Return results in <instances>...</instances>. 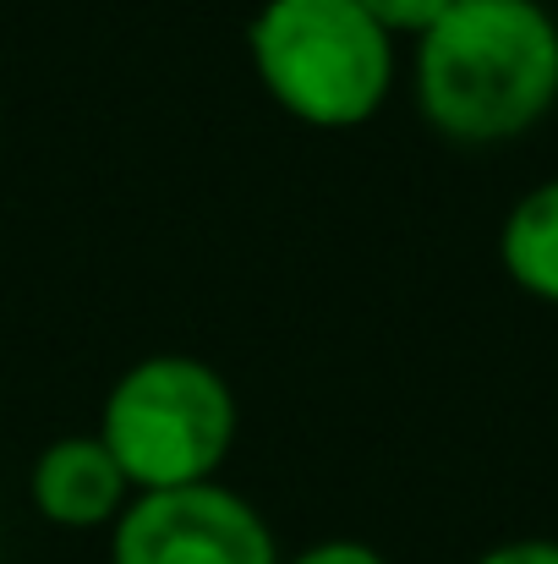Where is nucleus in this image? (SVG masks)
Listing matches in <instances>:
<instances>
[{
  "mask_svg": "<svg viewBox=\"0 0 558 564\" xmlns=\"http://www.w3.org/2000/svg\"><path fill=\"white\" fill-rule=\"evenodd\" d=\"M285 564H394L383 549H372L362 538H324V543H313V549H302V554H291Z\"/></svg>",
  "mask_w": 558,
  "mask_h": 564,
  "instance_id": "6e6552de",
  "label": "nucleus"
},
{
  "mask_svg": "<svg viewBox=\"0 0 558 564\" xmlns=\"http://www.w3.org/2000/svg\"><path fill=\"white\" fill-rule=\"evenodd\" d=\"M416 116L460 149H499L558 105V28L548 0H455L411 39Z\"/></svg>",
  "mask_w": 558,
  "mask_h": 564,
  "instance_id": "f257e3e1",
  "label": "nucleus"
},
{
  "mask_svg": "<svg viewBox=\"0 0 558 564\" xmlns=\"http://www.w3.org/2000/svg\"><path fill=\"white\" fill-rule=\"evenodd\" d=\"M499 263L532 302L558 307V176L515 197L499 225Z\"/></svg>",
  "mask_w": 558,
  "mask_h": 564,
  "instance_id": "423d86ee",
  "label": "nucleus"
},
{
  "mask_svg": "<svg viewBox=\"0 0 558 564\" xmlns=\"http://www.w3.org/2000/svg\"><path fill=\"white\" fill-rule=\"evenodd\" d=\"M241 405L230 378L203 357L154 351L110 383L99 405V438L121 460L138 494L214 482L236 449Z\"/></svg>",
  "mask_w": 558,
  "mask_h": 564,
  "instance_id": "7ed1b4c3",
  "label": "nucleus"
},
{
  "mask_svg": "<svg viewBox=\"0 0 558 564\" xmlns=\"http://www.w3.org/2000/svg\"><path fill=\"white\" fill-rule=\"evenodd\" d=\"M554 28H558V11H554Z\"/></svg>",
  "mask_w": 558,
  "mask_h": 564,
  "instance_id": "9d476101",
  "label": "nucleus"
},
{
  "mask_svg": "<svg viewBox=\"0 0 558 564\" xmlns=\"http://www.w3.org/2000/svg\"><path fill=\"white\" fill-rule=\"evenodd\" d=\"M110 564H285L269 516L214 482L132 494L110 527Z\"/></svg>",
  "mask_w": 558,
  "mask_h": 564,
  "instance_id": "20e7f679",
  "label": "nucleus"
},
{
  "mask_svg": "<svg viewBox=\"0 0 558 564\" xmlns=\"http://www.w3.org/2000/svg\"><path fill=\"white\" fill-rule=\"evenodd\" d=\"M389 39L357 0H263L247 22V55L263 94L318 132L368 127L400 77Z\"/></svg>",
  "mask_w": 558,
  "mask_h": 564,
  "instance_id": "f03ea898",
  "label": "nucleus"
},
{
  "mask_svg": "<svg viewBox=\"0 0 558 564\" xmlns=\"http://www.w3.org/2000/svg\"><path fill=\"white\" fill-rule=\"evenodd\" d=\"M471 564H558V538H510L477 554Z\"/></svg>",
  "mask_w": 558,
  "mask_h": 564,
  "instance_id": "1a4fd4ad",
  "label": "nucleus"
},
{
  "mask_svg": "<svg viewBox=\"0 0 558 564\" xmlns=\"http://www.w3.org/2000/svg\"><path fill=\"white\" fill-rule=\"evenodd\" d=\"M132 494L138 488L99 433H61L28 466V505L61 532H110Z\"/></svg>",
  "mask_w": 558,
  "mask_h": 564,
  "instance_id": "39448f33",
  "label": "nucleus"
},
{
  "mask_svg": "<svg viewBox=\"0 0 558 564\" xmlns=\"http://www.w3.org/2000/svg\"><path fill=\"white\" fill-rule=\"evenodd\" d=\"M389 39H422L455 0H357Z\"/></svg>",
  "mask_w": 558,
  "mask_h": 564,
  "instance_id": "0eeeda50",
  "label": "nucleus"
}]
</instances>
